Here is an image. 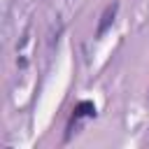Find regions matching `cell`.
<instances>
[{"mask_svg":"<svg viewBox=\"0 0 149 149\" xmlns=\"http://www.w3.org/2000/svg\"><path fill=\"white\" fill-rule=\"evenodd\" d=\"M95 114H98L95 102H91V100H79V102L72 107V116H70V123H68L65 142L72 137V133H77V130H79L81 121H86V119H95Z\"/></svg>","mask_w":149,"mask_h":149,"instance_id":"6da1fadb","label":"cell"},{"mask_svg":"<svg viewBox=\"0 0 149 149\" xmlns=\"http://www.w3.org/2000/svg\"><path fill=\"white\" fill-rule=\"evenodd\" d=\"M116 14H119V2H112V5H107V7H105V12L100 14V21H98V28H95V37H98V40H100V37H105V33L114 26Z\"/></svg>","mask_w":149,"mask_h":149,"instance_id":"7a4b0ae2","label":"cell"}]
</instances>
